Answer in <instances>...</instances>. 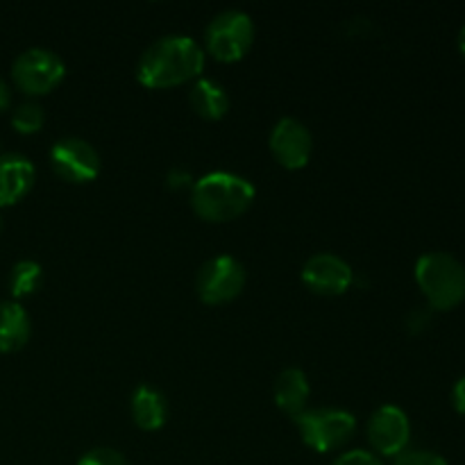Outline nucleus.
<instances>
[{
	"label": "nucleus",
	"mask_w": 465,
	"mask_h": 465,
	"mask_svg": "<svg viewBox=\"0 0 465 465\" xmlns=\"http://www.w3.org/2000/svg\"><path fill=\"white\" fill-rule=\"evenodd\" d=\"M9 104H12V91H9L7 82L0 77V114H3L5 109H9Z\"/></svg>",
	"instance_id": "nucleus-25"
},
{
	"label": "nucleus",
	"mask_w": 465,
	"mask_h": 465,
	"mask_svg": "<svg viewBox=\"0 0 465 465\" xmlns=\"http://www.w3.org/2000/svg\"><path fill=\"white\" fill-rule=\"evenodd\" d=\"M395 465H448L440 454L427 452V450H404L395 457Z\"/></svg>",
	"instance_id": "nucleus-20"
},
{
	"label": "nucleus",
	"mask_w": 465,
	"mask_h": 465,
	"mask_svg": "<svg viewBox=\"0 0 465 465\" xmlns=\"http://www.w3.org/2000/svg\"><path fill=\"white\" fill-rule=\"evenodd\" d=\"M189 100L195 114H200L207 121H221L227 114V109H230V98H227L225 89L218 82L207 80V77L195 80Z\"/></svg>",
	"instance_id": "nucleus-16"
},
{
	"label": "nucleus",
	"mask_w": 465,
	"mask_h": 465,
	"mask_svg": "<svg viewBox=\"0 0 465 465\" xmlns=\"http://www.w3.org/2000/svg\"><path fill=\"white\" fill-rule=\"evenodd\" d=\"M430 321H431L430 312H427V309H422V307H418V309H413V312L407 316V327H409V331L418 334V331H422L427 325H430Z\"/></svg>",
	"instance_id": "nucleus-22"
},
{
	"label": "nucleus",
	"mask_w": 465,
	"mask_h": 465,
	"mask_svg": "<svg viewBox=\"0 0 465 465\" xmlns=\"http://www.w3.org/2000/svg\"><path fill=\"white\" fill-rule=\"evenodd\" d=\"M302 282L318 295H343L352 286L354 272L348 262L330 252L313 254L302 268Z\"/></svg>",
	"instance_id": "nucleus-11"
},
{
	"label": "nucleus",
	"mask_w": 465,
	"mask_h": 465,
	"mask_svg": "<svg viewBox=\"0 0 465 465\" xmlns=\"http://www.w3.org/2000/svg\"><path fill=\"white\" fill-rule=\"evenodd\" d=\"M50 163L59 177L73 184H86L100 175V154L89 141L77 136L57 141L50 150Z\"/></svg>",
	"instance_id": "nucleus-8"
},
{
	"label": "nucleus",
	"mask_w": 465,
	"mask_h": 465,
	"mask_svg": "<svg viewBox=\"0 0 465 465\" xmlns=\"http://www.w3.org/2000/svg\"><path fill=\"white\" fill-rule=\"evenodd\" d=\"M411 439V422L400 407L386 404L368 422V440L381 457H400Z\"/></svg>",
	"instance_id": "nucleus-9"
},
{
	"label": "nucleus",
	"mask_w": 465,
	"mask_h": 465,
	"mask_svg": "<svg viewBox=\"0 0 465 465\" xmlns=\"http://www.w3.org/2000/svg\"><path fill=\"white\" fill-rule=\"evenodd\" d=\"M77 465H130V463H127V459L123 457L118 450L95 448V450H89V452L77 461Z\"/></svg>",
	"instance_id": "nucleus-19"
},
{
	"label": "nucleus",
	"mask_w": 465,
	"mask_h": 465,
	"mask_svg": "<svg viewBox=\"0 0 465 465\" xmlns=\"http://www.w3.org/2000/svg\"><path fill=\"white\" fill-rule=\"evenodd\" d=\"M30 318L16 300L0 302V352H18L30 339Z\"/></svg>",
	"instance_id": "nucleus-13"
},
{
	"label": "nucleus",
	"mask_w": 465,
	"mask_h": 465,
	"mask_svg": "<svg viewBox=\"0 0 465 465\" xmlns=\"http://www.w3.org/2000/svg\"><path fill=\"white\" fill-rule=\"evenodd\" d=\"M132 418L143 431L162 430L166 422V400L153 386H139L132 395Z\"/></svg>",
	"instance_id": "nucleus-15"
},
{
	"label": "nucleus",
	"mask_w": 465,
	"mask_h": 465,
	"mask_svg": "<svg viewBox=\"0 0 465 465\" xmlns=\"http://www.w3.org/2000/svg\"><path fill=\"white\" fill-rule=\"evenodd\" d=\"M66 66L53 50L30 48L18 54L12 64L14 84L27 95L50 94L54 86L62 84Z\"/></svg>",
	"instance_id": "nucleus-6"
},
{
	"label": "nucleus",
	"mask_w": 465,
	"mask_h": 465,
	"mask_svg": "<svg viewBox=\"0 0 465 465\" xmlns=\"http://www.w3.org/2000/svg\"><path fill=\"white\" fill-rule=\"evenodd\" d=\"M204 68V53L191 36L173 35L154 41L136 66V80L148 89H171L195 80Z\"/></svg>",
	"instance_id": "nucleus-1"
},
{
	"label": "nucleus",
	"mask_w": 465,
	"mask_h": 465,
	"mask_svg": "<svg viewBox=\"0 0 465 465\" xmlns=\"http://www.w3.org/2000/svg\"><path fill=\"white\" fill-rule=\"evenodd\" d=\"M459 48H461V53L465 54V25L461 27V32H459Z\"/></svg>",
	"instance_id": "nucleus-26"
},
{
	"label": "nucleus",
	"mask_w": 465,
	"mask_h": 465,
	"mask_svg": "<svg viewBox=\"0 0 465 465\" xmlns=\"http://www.w3.org/2000/svg\"><path fill=\"white\" fill-rule=\"evenodd\" d=\"M191 175L186 171H182V168H177V171H171V175H168V186L171 189H184V186H193L191 184Z\"/></svg>",
	"instance_id": "nucleus-23"
},
{
	"label": "nucleus",
	"mask_w": 465,
	"mask_h": 465,
	"mask_svg": "<svg viewBox=\"0 0 465 465\" xmlns=\"http://www.w3.org/2000/svg\"><path fill=\"white\" fill-rule=\"evenodd\" d=\"M44 280V271L36 262L30 259H23V262L14 263L12 272H9V291L16 300L27 298V295L36 293Z\"/></svg>",
	"instance_id": "nucleus-17"
},
{
	"label": "nucleus",
	"mask_w": 465,
	"mask_h": 465,
	"mask_svg": "<svg viewBox=\"0 0 465 465\" xmlns=\"http://www.w3.org/2000/svg\"><path fill=\"white\" fill-rule=\"evenodd\" d=\"M300 436L304 445L313 452H334L341 445L352 439L357 430V420L352 413L341 411V409H316V411H302L295 416Z\"/></svg>",
	"instance_id": "nucleus-4"
},
{
	"label": "nucleus",
	"mask_w": 465,
	"mask_h": 465,
	"mask_svg": "<svg viewBox=\"0 0 465 465\" xmlns=\"http://www.w3.org/2000/svg\"><path fill=\"white\" fill-rule=\"evenodd\" d=\"M452 402H454V409H457L459 413H463V416H465V375L457 381V384H454Z\"/></svg>",
	"instance_id": "nucleus-24"
},
{
	"label": "nucleus",
	"mask_w": 465,
	"mask_h": 465,
	"mask_svg": "<svg viewBox=\"0 0 465 465\" xmlns=\"http://www.w3.org/2000/svg\"><path fill=\"white\" fill-rule=\"evenodd\" d=\"M45 114L41 104L36 103H23L14 109L12 114V127L18 134H36L44 127Z\"/></svg>",
	"instance_id": "nucleus-18"
},
{
	"label": "nucleus",
	"mask_w": 465,
	"mask_h": 465,
	"mask_svg": "<svg viewBox=\"0 0 465 465\" xmlns=\"http://www.w3.org/2000/svg\"><path fill=\"white\" fill-rule=\"evenodd\" d=\"M245 286V268L230 254L209 259L195 277V291L204 304H225L239 298Z\"/></svg>",
	"instance_id": "nucleus-7"
},
{
	"label": "nucleus",
	"mask_w": 465,
	"mask_h": 465,
	"mask_svg": "<svg viewBox=\"0 0 465 465\" xmlns=\"http://www.w3.org/2000/svg\"><path fill=\"white\" fill-rule=\"evenodd\" d=\"M254 186L236 173H209L191 186V207L203 221L227 223L250 209Z\"/></svg>",
	"instance_id": "nucleus-2"
},
{
	"label": "nucleus",
	"mask_w": 465,
	"mask_h": 465,
	"mask_svg": "<svg viewBox=\"0 0 465 465\" xmlns=\"http://www.w3.org/2000/svg\"><path fill=\"white\" fill-rule=\"evenodd\" d=\"M271 150L280 166L286 171H300L309 163L313 150L312 132L298 118H282L271 134Z\"/></svg>",
	"instance_id": "nucleus-10"
},
{
	"label": "nucleus",
	"mask_w": 465,
	"mask_h": 465,
	"mask_svg": "<svg viewBox=\"0 0 465 465\" xmlns=\"http://www.w3.org/2000/svg\"><path fill=\"white\" fill-rule=\"evenodd\" d=\"M254 39V23L241 9L218 14L207 27V48L218 62H239Z\"/></svg>",
	"instance_id": "nucleus-5"
},
{
	"label": "nucleus",
	"mask_w": 465,
	"mask_h": 465,
	"mask_svg": "<svg viewBox=\"0 0 465 465\" xmlns=\"http://www.w3.org/2000/svg\"><path fill=\"white\" fill-rule=\"evenodd\" d=\"M331 465H384L372 452L366 450H352V452L341 454Z\"/></svg>",
	"instance_id": "nucleus-21"
},
{
	"label": "nucleus",
	"mask_w": 465,
	"mask_h": 465,
	"mask_svg": "<svg viewBox=\"0 0 465 465\" xmlns=\"http://www.w3.org/2000/svg\"><path fill=\"white\" fill-rule=\"evenodd\" d=\"M35 166L18 153L0 154V207H12L35 186Z\"/></svg>",
	"instance_id": "nucleus-12"
},
{
	"label": "nucleus",
	"mask_w": 465,
	"mask_h": 465,
	"mask_svg": "<svg viewBox=\"0 0 465 465\" xmlns=\"http://www.w3.org/2000/svg\"><path fill=\"white\" fill-rule=\"evenodd\" d=\"M0 227H3V221H0Z\"/></svg>",
	"instance_id": "nucleus-27"
},
{
	"label": "nucleus",
	"mask_w": 465,
	"mask_h": 465,
	"mask_svg": "<svg viewBox=\"0 0 465 465\" xmlns=\"http://www.w3.org/2000/svg\"><path fill=\"white\" fill-rule=\"evenodd\" d=\"M309 400V380L300 368H286L275 380V402L289 416H300Z\"/></svg>",
	"instance_id": "nucleus-14"
},
{
	"label": "nucleus",
	"mask_w": 465,
	"mask_h": 465,
	"mask_svg": "<svg viewBox=\"0 0 465 465\" xmlns=\"http://www.w3.org/2000/svg\"><path fill=\"white\" fill-rule=\"evenodd\" d=\"M416 282L427 304L450 312L465 300V266L450 252H427L416 263Z\"/></svg>",
	"instance_id": "nucleus-3"
}]
</instances>
